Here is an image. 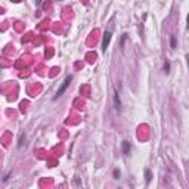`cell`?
<instances>
[{"label":"cell","mask_w":189,"mask_h":189,"mask_svg":"<svg viewBox=\"0 0 189 189\" xmlns=\"http://www.w3.org/2000/svg\"><path fill=\"white\" fill-rule=\"evenodd\" d=\"M170 46H172V49H176V37L174 35H170Z\"/></svg>","instance_id":"obj_7"},{"label":"cell","mask_w":189,"mask_h":189,"mask_svg":"<svg viewBox=\"0 0 189 189\" xmlns=\"http://www.w3.org/2000/svg\"><path fill=\"white\" fill-rule=\"evenodd\" d=\"M121 149H123L124 157H129V155L132 154V145H130V142L129 140H123L121 142Z\"/></svg>","instance_id":"obj_3"},{"label":"cell","mask_w":189,"mask_h":189,"mask_svg":"<svg viewBox=\"0 0 189 189\" xmlns=\"http://www.w3.org/2000/svg\"><path fill=\"white\" fill-rule=\"evenodd\" d=\"M111 31H105L103 33V38H102V52H106L108 49V46H109V43H111Z\"/></svg>","instance_id":"obj_2"},{"label":"cell","mask_w":189,"mask_h":189,"mask_svg":"<svg viewBox=\"0 0 189 189\" xmlns=\"http://www.w3.org/2000/svg\"><path fill=\"white\" fill-rule=\"evenodd\" d=\"M71 81H72V75L69 74V75H67V77H65V80L62 81V84L59 86V89L56 90V95H55V98H53L55 101H56L58 98H61V96H62V95L65 93V90H67V89L69 87V84H71Z\"/></svg>","instance_id":"obj_1"},{"label":"cell","mask_w":189,"mask_h":189,"mask_svg":"<svg viewBox=\"0 0 189 189\" xmlns=\"http://www.w3.org/2000/svg\"><path fill=\"white\" fill-rule=\"evenodd\" d=\"M126 38H127V34H123L121 35V40H120V47L123 49V46H124V41H126Z\"/></svg>","instance_id":"obj_9"},{"label":"cell","mask_w":189,"mask_h":189,"mask_svg":"<svg viewBox=\"0 0 189 189\" xmlns=\"http://www.w3.org/2000/svg\"><path fill=\"white\" fill-rule=\"evenodd\" d=\"M151 180H152V172L149 169H146L145 170V182H146V185H149Z\"/></svg>","instance_id":"obj_5"},{"label":"cell","mask_w":189,"mask_h":189,"mask_svg":"<svg viewBox=\"0 0 189 189\" xmlns=\"http://www.w3.org/2000/svg\"><path fill=\"white\" fill-rule=\"evenodd\" d=\"M114 106H115L117 111H121V99H120V95H118L117 90L114 92Z\"/></svg>","instance_id":"obj_4"},{"label":"cell","mask_w":189,"mask_h":189,"mask_svg":"<svg viewBox=\"0 0 189 189\" xmlns=\"http://www.w3.org/2000/svg\"><path fill=\"white\" fill-rule=\"evenodd\" d=\"M163 69H164V72H166V74H169V72H170V62H169V61H166V62H164Z\"/></svg>","instance_id":"obj_6"},{"label":"cell","mask_w":189,"mask_h":189,"mask_svg":"<svg viewBox=\"0 0 189 189\" xmlns=\"http://www.w3.org/2000/svg\"><path fill=\"white\" fill-rule=\"evenodd\" d=\"M22 143H25V135H21V138H19V143H18V148H22Z\"/></svg>","instance_id":"obj_8"},{"label":"cell","mask_w":189,"mask_h":189,"mask_svg":"<svg viewBox=\"0 0 189 189\" xmlns=\"http://www.w3.org/2000/svg\"><path fill=\"white\" fill-rule=\"evenodd\" d=\"M186 28L189 30V14H188V18H186Z\"/></svg>","instance_id":"obj_11"},{"label":"cell","mask_w":189,"mask_h":189,"mask_svg":"<svg viewBox=\"0 0 189 189\" xmlns=\"http://www.w3.org/2000/svg\"><path fill=\"white\" fill-rule=\"evenodd\" d=\"M114 179H120V170H114Z\"/></svg>","instance_id":"obj_10"},{"label":"cell","mask_w":189,"mask_h":189,"mask_svg":"<svg viewBox=\"0 0 189 189\" xmlns=\"http://www.w3.org/2000/svg\"><path fill=\"white\" fill-rule=\"evenodd\" d=\"M186 59H188V67H189V55H186Z\"/></svg>","instance_id":"obj_12"}]
</instances>
